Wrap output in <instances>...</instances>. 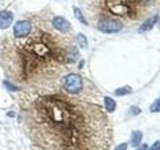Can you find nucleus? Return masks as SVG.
<instances>
[{
  "instance_id": "nucleus-15",
  "label": "nucleus",
  "mask_w": 160,
  "mask_h": 150,
  "mask_svg": "<svg viewBox=\"0 0 160 150\" xmlns=\"http://www.w3.org/2000/svg\"><path fill=\"white\" fill-rule=\"evenodd\" d=\"M3 83H4L5 86H6L9 90H11V91H18V90H19V88H18V87H16V86H15V85L11 84L9 81H6V80H5V81H4Z\"/></svg>"
},
{
  "instance_id": "nucleus-7",
  "label": "nucleus",
  "mask_w": 160,
  "mask_h": 150,
  "mask_svg": "<svg viewBox=\"0 0 160 150\" xmlns=\"http://www.w3.org/2000/svg\"><path fill=\"white\" fill-rule=\"evenodd\" d=\"M52 24H53L54 28L56 29L57 31L61 32V33H67V32L70 31V29H71L70 23L62 16L54 17L53 20H52Z\"/></svg>"
},
{
  "instance_id": "nucleus-17",
  "label": "nucleus",
  "mask_w": 160,
  "mask_h": 150,
  "mask_svg": "<svg viewBox=\"0 0 160 150\" xmlns=\"http://www.w3.org/2000/svg\"><path fill=\"white\" fill-rule=\"evenodd\" d=\"M127 147H128L127 143L123 142V143H121V144L117 145V146L114 148V150H127Z\"/></svg>"
},
{
  "instance_id": "nucleus-8",
  "label": "nucleus",
  "mask_w": 160,
  "mask_h": 150,
  "mask_svg": "<svg viewBox=\"0 0 160 150\" xmlns=\"http://www.w3.org/2000/svg\"><path fill=\"white\" fill-rule=\"evenodd\" d=\"M13 14L7 11V10H2L0 11V28L7 29L13 22Z\"/></svg>"
},
{
  "instance_id": "nucleus-18",
  "label": "nucleus",
  "mask_w": 160,
  "mask_h": 150,
  "mask_svg": "<svg viewBox=\"0 0 160 150\" xmlns=\"http://www.w3.org/2000/svg\"><path fill=\"white\" fill-rule=\"evenodd\" d=\"M148 150H160V141L154 142V144Z\"/></svg>"
},
{
  "instance_id": "nucleus-6",
  "label": "nucleus",
  "mask_w": 160,
  "mask_h": 150,
  "mask_svg": "<svg viewBox=\"0 0 160 150\" xmlns=\"http://www.w3.org/2000/svg\"><path fill=\"white\" fill-rule=\"evenodd\" d=\"M158 20H159L158 14H153V15H151V16H149L148 18H146L141 22L140 26L138 27V32L139 33H145V32L150 31V30H152L155 25L157 24Z\"/></svg>"
},
{
  "instance_id": "nucleus-9",
  "label": "nucleus",
  "mask_w": 160,
  "mask_h": 150,
  "mask_svg": "<svg viewBox=\"0 0 160 150\" xmlns=\"http://www.w3.org/2000/svg\"><path fill=\"white\" fill-rule=\"evenodd\" d=\"M142 138H143V133L141 131H139V130H135L131 134V140H130L131 145L133 147L139 146V144L142 141Z\"/></svg>"
},
{
  "instance_id": "nucleus-1",
  "label": "nucleus",
  "mask_w": 160,
  "mask_h": 150,
  "mask_svg": "<svg viewBox=\"0 0 160 150\" xmlns=\"http://www.w3.org/2000/svg\"><path fill=\"white\" fill-rule=\"evenodd\" d=\"M84 5L96 22L114 19L126 26L140 23L153 15L160 6V0H85Z\"/></svg>"
},
{
  "instance_id": "nucleus-12",
  "label": "nucleus",
  "mask_w": 160,
  "mask_h": 150,
  "mask_svg": "<svg viewBox=\"0 0 160 150\" xmlns=\"http://www.w3.org/2000/svg\"><path fill=\"white\" fill-rule=\"evenodd\" d=\"M131 92H132V88L130 86H123V87L117 88L115 90L114 93L116 94L117 96H125V95H127Z\"/></svg>"
},
{
  "instance_id": "nucleus-4",
  "label": "nucleus",
  "mask_w": 160,
  "mask_h": 150,
  "mask_svg": "<svg viewBox=\"0 0 160 150\" xmlns=\"http://www.w3.org/2000/svg\"><path fill=\"white\" fill-rule=\"evenodd\" d=\"M96 27L100 32L110 34V33H117L120 32L124 28V25L114 19H102L95 23Z\"/></svg>"
},
{
  "instance_id": "nucleus-19",
  "label": "nucleus",
  "mask_w": 160,
  "mask_h": 150,
  "mask_svg": "<svg viewBox=\"0 0 160 150\" xmlns=\"http://www.w3.org/2000/svg\"><path fill=\"white\" fill-rule=\"evenodd\" d=\"M136 150H147V145H146V144H144L143 146H141V147L137 148Z\"/></svg>"
},
{
  "instance_id": "nucleus-14",
  "label": "nucleus",
  "mask_w": 160,
  "mask_h": 150,
  "mask_svg": "<svg viewBox=\"0 0 160 150\" xmlns=\"http://www.w3.org/2000/svg\"><path fill=\"white\" fill-rule=\"evenodd\" d=\"M149 110H150V112H152V113L160 112V97H158L151 105H150Z\"/></svg>"
},
{
  "instance_id": "nucleus-11",
  "label": "nucleus",
  "mask_w": 160,
  "mask_h": 150,
  "mask_svg": "<svg viewBox=\"0 0 160 150\" xmlns=\"http://www.w3.org/2000/svg\"><path fill=\"white\" fill-rule=\"evenodd\" d=\"M73 11H74V14H75V17H76L80 22H81L82 24H84V25H88V21L86 20V18H85L83 13L81 12V10H80L79 8H77V7H74Z\"/></svg>"
},
{
  "instance_id": "nucleus-10",
  "label": "nucleus",
  "mask_w": 160,
  "mask_h": 150,
  "mask_svg": "<svg viewBox=\"0 0 160 150\" xmlns=\"http://www.w3.org/2000/svg\"><path fill=\"white\" fill-rule=\"evenodd\" d=\"M104 105H105V108L107 110V112L109 113L114 112L115 109H116V101L109 96L104 97Z\"/></svg>"
},
{
  "instance_id": "nucleus-13",
  "label": "nucleus",
  "mask_w": 160,
  "mask_h": 150,
  "mask_svg": "<svg viewBox=\"0 0 160 150\" xmlns=\"http://www.w3.org/2000/svg\"><path fill=\"white\" fill-rule=\"evenodd\" d=\"M77 42L79 44V46L81 48H87L88 47V41L87 38L85 35H83L82 33H79L77 35Z\"/></svg>"
},
{
  "instance_id": "nucleus-16",
  "label": "nucleus",
  "mask_w": 160,
  "mask_h": 150,
  "mask_svg": "<svg viewBox=\"0 0 160 150\" xmlns=\"http://www.w3.org/2000/svg\"><path fill=\"white\" fill-rule=\"evenodd\" d=\"M130 112H132L133 115H138V114H140V112H141V110H140V108H138L137 106H131L130 107Z\"/></svg>"
},
{
  "instance_id": "nucleus-3",
  "label": "nucleus",
  "mask_w": 160,
  "mask_h": 150,
  "mask_svg": "<svg viewBox=\"0 0 160 150\" xmlns=\"http://www.w3.org/2000/svg\"><path fill=\"white\" fill-rule=\"evenodd\" d=\"M63 88L70 94H78L83 89V80L78 74H67L62 80Z\"/></svg>"
},
{
  "instance_id": "nucleus-5",
  "label": "nucleus",
  "mask_w": 160,
  "mask_h": 150,
  "mask_svg": "<svg viewBox=\"0 0 160 150\" xmlns=\"http://www.w3.org/2000/svg\"><path fill=\"white\" fill-rule=\"evenodd\" d=\"M31 32V23L27 20L18 21L13 27V34L16 38H24Z\"/></svg>"
},
{
  "instance_id": "nucleus-2",
  "label": "nucleus",
  "mask_w": 160,
  "mask_h": 150,
  "mask_svg": "<svg viewBox=\"0 0 160 150\" xmlns=\"http://www.w3.org/2000/svg\"><path fill=\"white\" fill-rule=\"evenodd\" d=\"M19 54L23 65V73L28 75L39 66L50 63L75 62L78 53L71 54L65 50L47 32L35 31L21 43Z\"/></svg>"
}]
</instances>
